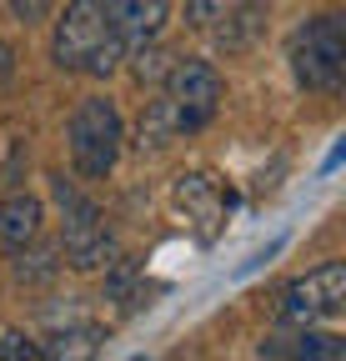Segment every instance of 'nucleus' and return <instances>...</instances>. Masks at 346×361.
<instances>
[{"instance_id":"f257e3e1","label":"nucleus","mask_w":346,"mask_h":361,"mask_svg":"<svg viewBox=\"0 0 346 361\" xmlns=\"http://www.w3.org/2000/svg\"><path fill=\"white\" fill-rule=\"evenodd\" d=\"M51 61L66 75H91V80H106L121 71L125 40L111 20L106 0H66L56 35H51Z\"/></svg>"},{"instance_id":"f03ea898","label":"nucleus","mask_w":346,"mask_h":361,"mask_svg":"<svg viewBox=\"0 0 346 361\" xmlns=\"http://www.w3.org/2000/svg\"><path fill=\"white\" fill-rule=\"evenodd\" d=\"M51 201L61 211V256L70 271H101L116 261V231L106 226L101 206L85 196L75 180H66V171L51 176Z\"/></svg>"},{"instance_id":"7ed1b4c3","label":"nucleus","mask_w":346,"mask_h":361,"mask_svg":"<svg viewBox=\"0 0 346 361\" xmlns=\"http://www.w3.org/2000/svg\"><path fill=\"white\" fill-rule=\"evenodd\" d=\"M286 66H291V80L301 90L331 96L341 85V75H346V20L336 11L301 20L286 40Z\"/></svg>"},{"instance_id":"20e7f679","label":"nucleus","mask_w":346,"mask_h":361,"mask_svg":"<svg viewBox=\"0 0 346 361\" xmlns=\"http://www.w3.org/2000/svg\"><path fill=\"white\" fill-rule=\"evenodd\" d=\"M66 151H70V166L75 176L85 180H106L125 151V121L116 111L111 96H85L70 121H66Z\"/></svg>"},{"instance_id":"39448f33","label":"nucleus","mask_w":346,"mask_h":361,"mask_svg":"<svg viewBox=\"0 0 346 361\" xmlns=\"http://www.w3.org/2000/svg\"><path fill=\"white\" fill-rule=\"evenodd\" d=\"M221 96H226V85H221V71H216L211 61H171L166 75H161V90H156V101L166 106V121L176 135H196L216 121V111H221Z\"/></svg>"},{"instance_id":"423d86ee","label":"nucleus","mask_w":346,"mask_h":361,"mask_svg":"<svg viewBox=\"0 0 346 361\" xmlns=\"http://www.w3.org/2000/svg\"><path fill=\"white\" fill-rule=\"evenodd\" d=\"M341 311H346V261H321L276 291L281 326H321V322H336Z\"/></svg>"},{"instance_id":"0eeeda50","label":"nucleus","mask_w":346,"mask_h":361,"mask_svg":"<svg viewBox=\"0 0 346 361\" xmlns=\"http://www.w3.org/2000/svg\"><path fill=\"white\" fill-rule=\"evenodd\" d=\"M266 16H271V0H236V6L216 20L206 35H211V45H216L221 56H246L251 45L261 40Z\"/></svg>"},{"instance_id":"6e6552de","label":"nucleus","mask_w":346,"mask_h":361,"mask_svg":"<svg viewBox=\"0 0 346 361\" xmlns=\"http://www.w3.org/2000/svg\"><path fill=\"white\" fill-rule=\"evenodd\" d=\"M106 6H111V20L125 40V51H146L171 20V0H106Z\"/></svg>"},{"instance_id":"1a4fd4ad","label":"nucleus","mask_w":346,"mask_h":361,"mask_svg":"<svg viewBox=\"0 0 346 361\" xmlns=\"http://www.w3.org/2000/svg\"><path fill=\"white\" fill-rule=\"evenodd\" d=\"M256 356H291V361H341L346 341L316 326H291V336H266L256 346Z\"/></svg>"},{"instance_id":"9d476101","label":"nucleus","mask_w":346,"mask_h":361,"mask_svg":"<svg viewBox=\"0 0 346 361\" xmlns=\"http://www.w3.org/2000/svg\"><path fill=\"white\" fill-rule=\"evenodd\" d=\"M40 226H46V206H40L35 196H11L6 206H0V246L11 251H25L40 241Z\"/></svg>"},{"instance_id":"9b49d317","label":"nucleus","mask_w":346,"mask_h":361,"mask_svg":"<svg viewBox=\"0 0 346 361\" xmlns=\"http://www.w3.org/2000/svg\"><path fill=\"white\" fill-rule=\"evenodd\" d=\"M176 201H181V206L196 216V226H201V241H211V231H216V216H221V196H216V180H211V176H181Z\"/></svg>"},{"instance_id":"f8f14e48","label":"nucleus","mask_w":346,"mask_h":361,"mask_svg":"<svg viewBox=\"0 0 346 361\" xmlns=\"http://www.w3.org/2000/svg\"><path fill=\"white\" fill-rule=\"evenodd\" d=\"M106 346V331L91 326V322H70V326H56L51 331V346H40L46 356H66V361H80V356H96Z\"/></svg>"},{"instance_id":"ddd939ff","label":"nucleus","mask_w":346,"mask_h":361,"mask_svg":"<svg viewBox=\"0 0 346 361\" xmlns=\"http://www.w3.org/2000/svg\"><path fill=\"white\" fill-rule=\"evenodd\" d=\"M236 0H186V30H211Z\"/></svg>"},{"instance_id":"4468645a","label":"nucleus","mask_w":346,"mask_h":361,"mask_svg":"<svg viewBox=\"0 0 346 361\" xmlns=\"http://www.w3.org/2000/svg\"><path fill=\"white\" fill-rule=\"evenodd\" d=\"M0 361H46V351H40V341L20 336V331H6L0 336Z\"/></svg>"},{"instance_id":"2eb2a0df","label":"nucleus","mask_w":346,"mask_h":361,"mask_svg":"<svg viewBox=\"0 0 346 361\" xmlns=\"http://www.w3.org/2000/svg\"><path fill=\"white\" fill-rule=\"evenodd\" d=\"M6 6H11V16H16L20 25H40V20L51 16L56 0H6Z\"/></svg>"}]
</instances>
